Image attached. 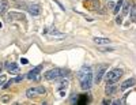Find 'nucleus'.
<instances>
[{
    "label": "nucleus",
    "mask_w": 136,
    "mask_h": 105,
    "mask_svg": "<svg viewBox=\"0 0 136 105\" xmlns=\"http://www.w3.org/2000/svg\"><path fill=\"white\" fill-rule=\"evenodd\" d=\"M69 74V70H64V68H53V70H49L44 74V78L46 81H59L60 78L66 77Z\"/></svg>",
    "instance_id": "obj_1"
},
{
    "label": "nucleus",
    "mask_w": 136,
    "mask_h": 105,
    "mask_svg": "<svg viewBox=\"0 0 136 105\" xmlns=\"http://www.w3.org/2000/svg\"><path fill=\"white\" fill-rule=\"evenodd\" d=\"M124 71L121 68H114V70H110L108 74H106V82L108 83H114L116 81H119V79L122 77Z\"/></svg>",
    "instance_id": "obj_2"
},
{
    "label": "nucleus",
    "mask_w": 136,
    "mask_h": 105,
    "mask_svg": "<svg viewBox=\"0 0 136 105\" xmlns=\"http://www.w3.org/2000/svg\"><path fill=\"white\" fill-rule=\"evenodd\" d=\"M106 64H101V66H98V68H97V71H95V78H94V82H95L97 85L102 81V78H103V74H105V71H106Z\"/></svg>",
    "instance_id": "obj_3"
},
{
    "label": "nucleus",
    "mask_w": 136,
    "mask_h": 105,
    "mask_svg": "<svg viewBox=\"0 0 136 105\" xmlns=\"http://www.w3.org/2000/svg\"><path fill=\"white\" fill-rule=\"evenodd\" d=\"M91 81H93V74H88L86 78H83L82 81H79V82H80V86H82V89H83V90H90L91 85H93Z\"/></svg>",
    "instance_id": "obj_4"
},
{
    "label": "nucleus",
    "mask_w": 136,
    "mask_h": 105,
    "mask_svg": "<svg viewBox=\"0 0 136 105\" xmlns=\"http://www.w3.org/2000/svg\"><path fill=\"white\" fill-rule=\"evenodd\" d=\"M88 74H93V70H91V67H88V66H85V67H82V68L78 71V74H76V77H78L79 81H82L83 78H86Z\"/></svg>",
    "instance_id": "obj_5"
},
{
    "label": "nucleus",
    "mask_w": 136,
    "mask_h": 105,
    "mask_svg": "<svg viewBox=\"0 0 136 105\" xmlns=\"http://www.w3.org/2000/svg\"><path fill=\"white\" fill-rule=\"evenodd\" d=\"M27 11H29V14H31L33 16H38L41 14V5L40 4H29Z\"/></svg>",
    "instance_id": "obj_6"
},
{
    "label": "nucleus",
    "mask_w": 136,
    "mask_h": 105,
    "mask_svg": "<svg viewBox=\"0 0 136 105\" xmlns=\"http://www.w3.org/2000/svg\"><path fill=\"white\" fill-rule=\"evenodd\" d=\"M135 85H136V79H135V78H129V79H127V81H124V82L121 83L120 90L124 91V90H127V89H129V87H132V86H135Z\"/></svg>",
    "instance_id": "obj_7"
},
{
    "label": "nucleus",
    "mask_w": 136,
    "mask_h": 105,
    "mask_svg": "<svg viewBox=\"0 0 136 105\" xmlns=\"http://www.w3.org/2000/svg\"><path fill=\"white\" fill-rule=\"evenodd\" d=\"M14 19H25V16H23V14H19V12H10V14L5 16V21L7 22H12Z\"/></svg>",
    "instance_id": "obj_8"
},
{
    "label": "nucleus",
    "mask_w": 136,
    "mask_h": 105,
    "mask_svg": "<svg viewBox=\"0 0 136 105\" xmlns=\"http://www.w3.org/2000/svg\"><path fill=\"white\" fill-rule=\"evenodd\" d=\"M27 79H30V81H34V82H38V81H41V75H40V72L38 71H30L27 74Z\"/></svg>",
    "instance_id": "obj_9"
},
{
    "label": "nucleus",
    "mask_w": 136,
    "mask_h": 105,
    "mask_svg": "<svg viewBox=\"0 0 136 105\" xmlns=\"http://www.w3.org/2000/svg\"><path fill=\"white\" fill-rule=\"evenodd\" d=\"M7 71L10 74H19L21 70H19V66H18L16 63H8L7 64Z\"/></svg>",
    "instance_id": "obj_10"
},
{
    "label": "nucleus",
    "mask_w": 136,
    "mask_h": 105,
    "mask_svg": "<svg viewBox=\"0 0 136 105\" xmlns=\"http://www.w3.org/2000/svg\"><path fill=\"white\" fill-rule=\"evenodd\" d=\"M93 41L95 42V44H99V45L110 44V40H109V38H105V37H94Z\"/></svg>",
    "instance_id": "obj_11"
},
{
    "label": "nucleus",
    "mask_w": 136,
    "mask_h": 105,
    "mask_svg": "<svg viewBox=\"0 0 136 105\" xmlns=\"http://www.w3.org/2000/svg\"><path fill=\"white\" fill-rule=\"evenodd\" d=\"M8 10V2L7 0H0V15L5 14Z\"/></svg>",
    "instance_id": "obj_12"
},
{
    "label": "nucleus",
    "mask_w": 136,
    "mask_h": 105,
    "mask_svg": "<svg viewBox=\"0 0 136 105\" xmlns=\"http://www.w3.org/2000/svg\"><path fill=\"white\" fill-rule=\"evenodd\" d=\"M131 5H132V3H125L124 4L122 3V12H121V16H128V14H129V11H131Z\"/></svg>",
    "instance_id": "obj_13"
},
{
    "label": "nucleus",
    "mask_w": 136,
    "mask_h": 105,
    "mask_svg": "<svg viewBox=\"0 0 136 105\" xmlns=\"http://www.w3.org/2000/svg\"><path fill=\"white\" fill-rule=\"evenodd\" d=\"M105 93L108 94V96L116 93V86H113L112 83H108V85H106V87H105Z\"/></svg>",
    "instance_id": "obj_14"
},
{
    "label": "nucleus",
    "mask_w": 136,
    "mask_h": 105,
    "mask_svg": "<svg viewBox=\"0 0 136 105\" xmlns=\"http://www.w3.org/2000/svg\"><path fill=\"white\" fill-rule=\"evenodd\" d=\"M131 21L136 23V5L133 3L131 5Z\"/></svg>",
    "instance_id": "obj_15"
},
{
    "label": "nucleus",
    "mask_w": 136,
    "mask_h": 105,
    "mask_svg": "<svg viewBox=\"0 0 136 105\" xmlns=\"http://www.w3.org/2000/svg\"><path fill=\"white\" fill-rule=\"evenodd\" d=\"M26 96H27V98H34L35 96H37V90H35V87L29 89V90L26 91Z\"/></svg>",
    "instance_id": "obj_16"
},
{
    "label": "nucleus",
    "mask_w": 136,
    "mask_h": 105,
    "mask_svg": "<svg viewBox=\"0 0 136 105\" xmlns=\"http://www.w3.org/2000/svg\"><path fill=\"white\" fill-rule=\"evenodd\" d=\"M99 7H101V3H99L98 0H93L90 8H91V10H99Z\"/></svg>",
    "instance_id": "obj_17"
},
{
    "label": "nucleus",
    "mask_w": 136,
    "mask_h": 105,
    "mask_svg": "<svg viewBox=\"0 0 136 105\" xmlns=\"http://www.w3.org/2000/svg\"><path fill=\"white\" fill-rule=\"evenodd\" d=\"M122 3H124V0H119V3H116V5H114V8H113V11H114V14H119V11H120V8L122 7Z\"/></svg>",
    "instance_id": "obj_18"
},
{
    "label": "nucleus",
    "mask_w": 136,
    "mask_h": 105,
    "mask_svg": "<svg viewBox=\"0 0 136 105\" xmlns=\"http://www.w3.org/2000/svg\"><path fill=\"white\" fill-rule=\"evenodd\" d=\"M87 102H88V98H87L86 96H82L79 100H78V104H79V105H85V104H87Z\"/></svg>",
    "instance_id": "obj_19"
},
{
    "label": "nucleus",
    "mask_w": 136,
    "mask_h": 105,
    "mask_svg": "<svg viewBox=\"0 0 136 105\" xmlns=\"http://www.w3.org/2000/svg\"><path fill=\"white\" fill-rule=\"evenodd\" d=\"M35 90H37V94H45V93H46V89L44 87V86H40V87H35Z\"/></svg>",
    "instance_id": "obj_20"
},
{
    "label": "nucleus",
    "mask_w": 136,
    "mask_h": 105,
    "mask_svg": "<svg viewBox=\"0 0 136 105\" xmlns=\"http://www.w3.org/2000/svg\"><path fill=\"white\" fill-rule=\"evenodd\" d=\"M23 78H25V75H18V77L14 79V82H16V83H21V82L23 81Z\"/></svg>",
    "instance_id": "obj_21"
},
{
    "label": "nucleus",
    "mask_w": 136,
    "mask_h": 105,
    "mask_svg": "<svg viewBox=\"0 0 136 105\" xmlns=\"http://www.w3.org/2000/svg\"><path fill=\"white\" fill-rule=\"evenodd\" d=\"M10 100H11L10 96H3V97H2V102H3V104H7Z\"/></svg>",
    "instance_id": "obj_22"
},
{
    "label": "nucleus",
    "mask_w": 136,
    "mask_h": 105,
    "mask_svg": "<svg viewBox=\"0 0 136 105\" xmlns=\"http://www.w3.org/2000/svg\"><path fill=\"white\" fill-rule=\"evenodd\" d=\"M12 81H14V79H11V81H8V82H4V85H3V89H8L10 86H11V83H12Z\"/></svg>",
    "instance_id": "obj_23"
},
{
    "label": "nucleus",
    "mask_w": 136,
    "mask_h": 105,
    "mask_svg": "<svg viewBox=\"0 0 136 105\" xmlns=\"http://www.w3.org/2000/svg\"><path fill=\"white\" fill-rule=\"evenodd\" d=\"M114 5H116V3H114V2H112V0H109V3H108V8L113 10V8H114Z\"/></svg>",
    "instance_id": "obj_24"
},
{
    "label": "nucleus",
    "mask_w": 136,
    "mask_h": 105,
    "mask_svg": "<svg viewBox=\"0 0 136 105\" xmlns=\"http://www.w3.org/2000/svg\"><path fill=\"white\" fill-rule=\"evenodd\" d=\"M52 36H56L57 38H63V37H66L64 34H60V33H57V32H52Z\"/></svg>",
    "instance_id": "obj_25"
},
{
    "label": "nucleus",
    "mask_w": 136,
    "mask_h": 105,
    "mask_svg": "<svg viewBox=\"0 0 136 105\" xmlns=\"http://www.w3.org/2000/svg\"><path fill=\"white\" fill-rule=\"evenodd\" d=\"M5 81H7V78H5L4 75H0V86H3Z\"/></svg>",
    "instance_id": "obj_26"
},
{
    "label": "nucleus",
    "mask_w": 136,
    "mask_h": 105,
    "mask_svg": "<svg viewBox=\"0 0 136 105\" xmlns=\"http://www.w3.org/2000/svg\"><path fill=\"white\" fill-rule=\"evenodd\" d=\"M116 22H117V25H121V23H122V16H117Z\"/></svg>",
    "instance_id": "obj_27"
},
{
    "label": "nucleus",
    "mask_w": 136,
    "mask_h": 105,
    "mask_svg": "<svg viewBox=\"0 0 136 105\" xmlns=\"http://www.w3.org/2000/svg\"><path fill=\"white\" fill-rule=\"evenodd\" d=\"M102 104L108 105V104H112V101H110V100H103V101H102Z\"/></svg>",
    "instance_id": "obj_28"
},
{
    "label": "nucleus",
    "mask_w": 136,
    "mask_h": 105,
    "mask_svg": "<svg viewBox=\"0 0 136 105\" xmlns=\"http://www.w3.org/2000/svg\"><path fill=\"white\" fill-rule=\"evenodd\" d=\"M21 61H22V64H27V63H29V61H27L26 59H22Z\"/></svg>",
    "instance_id": "obj_29"
}]
</instances>
